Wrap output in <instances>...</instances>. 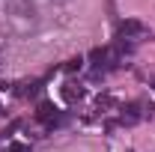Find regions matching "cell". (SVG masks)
<instances>
[{"label": "cell", "mask_w": 155, "mask_h": 152, "mask_svg": "<svg viewBox=\"0 0 155 152\" xmlns=\"http://www.w3.org/2000/svg\"><path fill=\"white\" fill-rule=\"evenodd\" d=\"M3 12H6V18L12 21L21 33L33 30L36 21H39V9H36L33 0H3Z\"/></svg>", "instance_id": "obj_1"}, {"label": "cell", "mask_w": 155, "mask_h": 152, "mask_svg": "<svg viewBox=\"0 0 155 152\" xmlns=\"http://www.w3.org/2000/svg\"><path fill=\"white\" fill-rule=\"evenodd\" d=\"M90 63H93L96 75H101V72H110L116 63H119V48H96V51L90 54Z\"/></svg>", "instance_id": "obj_2"}, {"label": "cell", "mask_w": 155, "mask_h": 152, "mask_svg": "<svg viewBox=\"0 0 155 152\" xmlns=\"http://www.w3.org/2000/svg\"><path fill=\"white\" fill-rule=\"evenodd\" d=\"M36 119H39V122H45L48 128H54V125H63V122H66V116L60 114V111L51 104V101H42V104H39Z\"/></svg>", "instance_id": "obj_3"}, {"label": "cell", "mask_w": 155, "mask_h": 152, "mask_svg": "<svg viewBox=\"0 0 155 152\" xmlns=\"http://www.w3.org/2000/svg\"><path fill=\"white\" fill-rule=\"evenodd\" d=\"M143 33H146V27L140 21H122L119 24V36L122 39H137V36H143Z\"/></svg>", "instance_id": "obj_4"}, {"label": "cell", "mask_w": 155, "mask_h": 152, "mask_svg": "<svg viewBox=\"0 0 155 152\" xmlns=\"http://www.w3.org/2000/svg\"><path fill=\"white\" fill-rule=\"evenodd\" d=\"M63 98H66L69 104L81 101V98H84V87H78V90H75V84H66V87H63Z\"/></svg>", "instance_id": "obj_5"}, {"label": "cell", "mask_w": 155, "mask_h": 152, "mask_svg": "<svg viewBox=\"0 0 155 152\" xmlns=\"http://www.w3.org/2000/svg\"><path fill=\"white\" fill-rule=\"evenodd\" d=\"M137 119H140V114H137V104H128V107H122V122H125V125H134Z\"/></svg>", "instance_id": "obj_6"}, {"label": "cell", "mask_w": 155, "mask_h": 152, "mask_svg": "<svg viewBox=\"0 0 155 152\" xmlns=\"http://www.w3.org/2000/svg\"><path fill=\"white\" fill-rule=\"evenodd\" d=\"M39 87H42V81H33V84H21V90H18V95H36L39 93Z\"/></svg>", "instance_id": "obj_7"}, {"label": "cell", "mask_w": 155, "mask_h": 152, "mask_svg": "<svg viewBox=\"0 0 155 152\" xmlns=\"http://www.w3.org/2000/svg\"><path fill=\"white\" fill-rule=\"evenodd\" d=\"M81 66H84V60H81V57H75V60H69V63H66L63 69H66V72H78Z\"/></svg>", "instance_id": "obj_8"}, {"label": "cell", "mask_w": 155, "mask_h": 152, "mask_svg": "<svg viewBox=\"0 0 155 152\" xmlns=\"http://www.w3.org/2000/svg\"><path fill=\"white\" fill-rule=\"evenodd\" d=\"M9 152H30L27 143H9Z\"/></svg>", "instance_id": "obj_9"}, {"label": "cell", "mask_w": 155, "mask_h": 152, "mask_svg": "<svg viewBox=\"0 0 155 152\" xmlns=\"http://www.w3.org/2000/svg\"><path fill=\"white\" fill-rule=\"evenodd\" d=\"M3 54H6V36H0V69H3Z\"/></svg>", "instance_id": "obj_10"}]
</instances>
